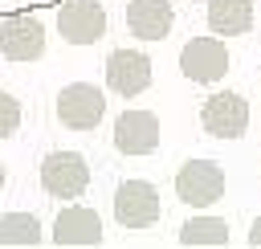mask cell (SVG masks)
Masks as SVG:
<instances>
[{
  "label": "cell",
  "instance_id": "1",
  "mask_svg": "<svg viewBox=\"0 0 261 249\" xmlns=\"http://www.w3.org/2000/svg\"><path fill=\"white\" fill-rule=\"evenodd\" d=\"M53 114L69 131H94L102 122V114H106V94L98 86H90V82H69V86L57 90Z\"/></svg>",
  "mask_w": 261,
  "mask_h": 249
},
{
  "label": "cell",
  "instance_id": "2",
  "mask_svg": "<svg viewBox=\"0 0 261 249\" xmlns=\"http://www.w3.org/2000/svg\"><path fill=\"white\" fill-rule=\"evenodd\" d=\"M41 188L57 200H77L90 188V163L77 151H49L41 159Z\"/></svg>",
  "mask_w": 261,
  "mask_h": 249
},
{
  "label": "cell",
  "instance_id": "3",
  "mask_svg": "<svg viewBox=\"0 0 261 249\" xmlns=\"http://www.w3.org/2000/svg\"><path fill=\"white\" fill-rule=\"evenodd\" d=\"M175 196L192 208H208L224 196V167L216 159H188L175 171Z\"/></svg>",
  "mask_w": 261,
  "mask_h": 249
},
{
  "label": "cell",
  "instance_id": "4",
  "mask_svg": "<svg viewBox=\"0 0 261 249\" xmlns=\"http://www.w3.org/2000/svg\"><path fill=\"white\" fill-rule=\"evenodd\" d=\"M57 33L65 45H94L106 37V8L98 0H65L57 4Z\"/></svg>",
  "mask_w": 261,
  "mask_h": 249
},
{
  "label": "cell",
  "instance_id": "5",
  "mask_svg": "<svg viewBox=\"0 0 261 249\" xmlns=\"http://www.w3.org/2000/svg\"><path fill=\"white\" fill-rule=\"evenodd\" d=\"M200 127L212 139H241L249 131V102L237 90H220L200 106Z\"/></svg>",
  "mask_w": 261,
  "mask_h": 249
},
{
  "label": "cell",
  "instance_id": "6",
  "mask_svg": "<svg viewBox=\"0 0 261 249\" xmlns=\"http://www.w3.org/2000/svg\"><path fill=\"white\" fill-rule=\"evenodd\" d=\"M0 53L8 61H37L45 53V24L33 12H8L0 20Z\"/></svg>",
  "mask_w": 261,
  "mask_h": 249
},
{
  "label": "cell",
  "instance_id": "7",
  "mask_svg": "<svg viewBox=\"0 0 261 249\" xmlns=\"http://www.w3.org/2000/svg\"><path fill=\"white\" fill-rule=\"evenodd\" d=\"M179 73L188 82H220L228 73V49L220 37H192L179 49Z\"/></svg>",
  "mask_w": 261,
  "mask_h": 249
},
{
  "label": "cell",
  "instance_id": "8",
  "mask_svg": "<svg viewBox=\"0 0 261 249\" xmlns=\"http://www.w3.org/2000/svg\"><path fill=\"white\" fill-rule=\"evenodd\" d=\"M114 220L122 229H151L159 220V192L147 180H122L114 192Z\"/></svg>",
  "mask_w": 261,
  "mask_h": 249
},
{
  "label": "cell",
  "instance_id": "9",
  "mask_svg": "<svg viewBox=\"0 0 261 249\" xmlns=\"http://www.w3.org/2000/svg\"><path fill=\"white\" fill-rule=\"evenodd\" d=\"M114 147L122 155H151L159 147V118L151 110H122L114 118Z\"/></svg>",
  "mask_w": 261,
  "mask_h": 249
},
{
  "label": "cell",
  "instance_id": "10",
  "mask_svg": "<svg viewBox=\"0 0 261 249\" xmlns=\"http://www.w3.org/2000/svg\"><path fill=\"white\" fill-rule=\"evenodd\" d=\"M53 245H69V249H77V245H102L106 241V233H102V216L94 212V208H86V204H69V208H61L57 212V220H53Z\"/></svg>",
  "mask_w": 261,
  "mask_h": 249
},
{
  "label": "cell",
  "instance_id": "11",
  "mask_svg": "<svg viewBox=\"0 0 261 249\" xmlns=\"http://www.w3.org/2000/svg\"><path fill=\"white\" fill-rule=\"evenodd\" d=\"M151 86V61L135 49H114L106 57V90L122 94V98H135Z\"/></svg>",
  "mask_w": 261,
  "mask_h": 249
},
{
  "label": "cell",
  "instance_id": "12",
  "mask_svg": "<svg viewBox=\"0 0 261 249\" xmlns=\"http://www.w3.org/2000/svg\"><path fill=\"white\" fill-rule=\"evenodd\" d=\"M175 24L171 0H126V29L139 41H163Z\"/></svg>",
  "mask_w": 261,
  "mask_h": 249
},
{
  "label": "cell",
  "instance_id": "13",
  "mask_svg": "<svg viewBox=\"0 0 261 249\" xmlns=\"http://www.w3.org/2000/svg\"><path fill=\"white\" fill-rule=\"evenodd\" d=\"M253 24V0H208V29L216 37H241Z\"/></svg>",
  "mask_w": 261,
  "mask_h": 249
},
{
  "label": "cell",
  "instance_id": "14",
  "mask_svg": "<svg viewBox=\"0 0 261 249\" xmlns=\"http://www.w3.org/2000/svg\"><path fill=\"white\" fill-rule=\"evenodd\" d=\"M0 245L4 249H33V245H41V220L33 212H4L0 216Z\"/></svg>",
  "mask_w": 261,
  "mask_h": 249
},
{
  "label": "cell",
  "instance_id": "15",
  "mask_svg": "<svg viewBox=\"0 0 261 249\" xmlns=\"http://www.w3.org/2000/svg\"><path fill=\"white\" fill-rule=\"evenodd\" d=\"M179 245H200V249H220L228 245V225L220 216H192L179 229Z\"/></svg>",
  "mask_w": 261,
  "mask_h": 249
},
{
  "label": "cell",
  "instance_id": "16",
  "mask_svg": "<svg viewBox=\"0 0 261 249\" xmlns=\"http://www.w3.org/2000/svg\"><path fill=\"white\" fill-rule=\"evenodd\" d=\"M16 127H20V102H16V94L0 90V139H12Z\"/></svg>",
  "mask_w": 261,
  "mask_h": 249
},
{
  "label": "cell",
  "instance_id": "17",
  "mask_svg": "<svg viewBox=\"0 0 261 249\" xmlns=\"http://www.w3.org/2000/svg\"><path fill=\"white\" fill-rule=\"evenodd\" d=\"M249 245H257V249H261V216H257V220H253V229H249Z\"/></svg>",
  "mask_w": 261,
  "mask_h": 249
},
{
  "label": "cell",
  "instance_id": "18",
  "mask_svg": "<svg viewBox=\"0 0 261 249\" xmlns=\"http://www.w3.org/2000/svg\"><path fill=\"white\" fill-rule=\"evenodd\" d=\"M0 192H4V163H0Z\"/></svg>",
  "mask_w": 261,
  "mask_h": 249
}]
</instances>
